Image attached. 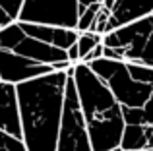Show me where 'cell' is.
Segmentation results:
<instances>
[{"label":"cell","instance_id":"obj_6","mask_svg":"<svg viewBox=\"0 0 153 151\" xmlns=\"http://www.w3.org/2000/svg\"><path fill=\"white\" fill-rule=\"evenodd\" d=\"M18 19L78 29L79 2L78 0H23Z\"/></svg>","mask_w":153,"mask_h":151},{"label":"cell","instance_id":"obj_17","mask_svg":"<svg viewBox=\"0 0 153 151\" xmlns=\"http://www.w3.org/2000/svg\"><path fill=\"white\" fill-rule=\"evenodd\" d=\"M0 81H2V78H0Z\"/></svg>","mask_w":153,"mask_h":151},{"label":"cell","instance_id":"obj_11","mask_svg":"<svg viewBox=\"0 0 153 151\" xmlns=\"http://www.w3.org/2000/svg\"><path fill=\"white\" fill-rule=\"evenodd\" d=\"M105 56V47H103V43H99L97 47H95L93 50H91L89 54H87L85 58H83L82 62H85V64H89V62H93V60H97V58H103Z\"/></svg>","mask_w":153,"mask_h":151},{"label":"cell","instance_id":"obj_5","mask_svg":"<svg viewBox=\"0 0 153 151\" xmlns=\"http://www.w3.org/2000/svg\"><path fill=\"white\" fill-rule=\"evenodd\" d=\"M68 72H70V78H68L66 97H64L62 124H60L58 134V151H93L89 128H87L85 116H83L82 105H79V95L72 68Z\"/></svg>","mask_w":153,"mask_h":151},{"label":"cell","instance_id":"obj_2","mask_svg":"<svg viewBox=\"0 0 153 151\" xmlns=\"http://www.w3.org/2000/svg\"><path fill=\"white\" fill-rule=\"evenodd\" d=\"M74 66L68 49L56 47L29 33L19 19L0 29V78L22 83L33 78L62 72Z\"/></svg>","mask_w":153,"mask_h":151},{"label":"cell","instance_id":"obj_10","mask_svg":"<svg viewBox=\"0 0 153 151\" xmlns=\"http://www.w3.org/2000/svg\"><path fill=\"white\" fill-rule=\"evenodd\" d=\"M101 8H103V2H95V4H91V6L87 8V10L83 12L82 16H79V21H78V31H89Z\"/></svg>","mask_w":153,"mask_h":151},{"label":"cell","instance_id":"obj_8","mask_svg":"<svg viewBox=\"0 0 153 151\" xmlns=\"http://www.w3.org/2000/svg\"><path fill=\"white\" fill-rule=\"evenodd\" d=\"M103 43V35L97 31H79L78 37V47H79V54H82V60L95 49V47Z\"/></svg>","mask_w":153,"mask_h":151},{"label":"cell","instance_id":"obj_15","mask_svg":"<svg viewBox=\"0 0 153 151\" xmlns=\"http://www.w3.org/2000/svg\"><path fill=\"white\" fill-rule=\"evenodd\" d=\"M124 151H142V149H124Z\"/></svg>","mask_w":153,"mask_h":151},{"label":"cell","instance_id":"obj_12","mask_svg":"<svg viewBox=\"0 0 153 151\" xmlns=\"http://www.w3.org/2000/svg\"><path fill=\"white\" fill-rule=\"evenodd\" d=\"M68 56H70V60L74 62V64L82 62V54H79V47H78V43H74V45L68 49Z\"/></svg>","mask_w":153,"mask_h":151},{"label":"cell","instance_id":"obj_1","mask_svg":"<svg viewBox=\"0 0 153 151\" xmlns=\"http://www.w3.org/2000/svg\"><path fill=\"white\" fill-rule=\"evenodd\" d=\"M68 70L16 83L23 140L29 151H58Z\"/></svg>","mask_w":153,"mask_h":151},{"label":"cell","instance_id":"obj_4","mask_svg":"<svg viewBox=\"0 0 153 151\" xmlns=\"http://www.w3.org/2000/svg\"><path fill=\"white\" fill-rule=\"evenodd\" d=\"M105 58L153 68V14L103 35Z\"/></svg>","mask_w":153,"mask_h":151},{"label":"cell","instance_id":"obj_7","mask_svg":"<svg viewBox=\"0 0 153 151\" xmlns=\"http://www.w3.org/2000/svg\"><path fill=\"white\" fill-rule=\"evenodd\" d=\"M111 18H108L107 33L120 25H126L140 18L153 14V0H114L111 6Z\"/></svg>","mask_w":153,"mask_h":151},{"label":"cell","instance_id":"obj_13","mask_svg":"<svg viewBox=\"0 0 153 151\" xmlns=\"http://www.w3.org/2000/svg\"><path fill=\"white\" fill-rule=\"evenodd\" d=\"M79 2V16L83 14V12L87 10V8L91 6V4H95V2H99V0H78Z\"/></svg>","mask_w":153,"mask_h":151},{"label":"cell","instance_id":"obj_14","mask_svg":"<svg viewBox=\"0 0 153 151\" xmlns=\"http://www.w3.org/2000/svg\"><path fill=\"white\" fill-rule=\"evenodd\" d=\"M112 2H114V0H105L103 2V6L107 8V10H111V6H112Z\"/></svg>","mask_w":153,"mask_h":151},{"label":"cell","instance_id":"obj_16","mask_svg":"<svg viewBox=\"0 0 153 151\" xmlns=\"http://www.w3.org/2000/svg\"><path fill=\"white\" fill-rule=\"evenodd\" d=\"M142 151H153V147H147V149H142Z\"/></svg>","mask_w":153,"mask_h":151},{"label":"cell","instance_id":"obj_3","mask_svg":"<svg viewBox=\"0 0 153 151\" xmlns=\"http://www.w3.org/2000/svg\"><path fill=\"white\" fill-rule=\"evenodd\" d=\"M72 74L78 87L79 105L89 128L93 151H111L122 145L126 120L122 105L114 97L111 87L85 62L74 64Z\"/></svg>","mask_w":153,"mask_h":151},{"label":"cell","instance_id":"obj_9","mask_svg":"<svg viewBox=\"0 0 153 151\" xmlns=\"http://www.w3.org/2000/svg\"><path fill=\"white\" fill-rule=\"evenodd\" d=\"M0 151H29L22 136L0 130Z\"/></svg>","mask_w":153,"mask_h":151}]
</instances>
